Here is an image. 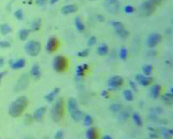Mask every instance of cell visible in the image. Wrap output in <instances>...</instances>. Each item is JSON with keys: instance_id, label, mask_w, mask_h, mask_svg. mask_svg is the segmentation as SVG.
Returning a JSON list of instances; mask_svg holds the SVG:
<instances>
[{"instance_id": "obj_40", "label": "cell", "mask_w": 173, "mask_h": 139, "mask_svg": "<svg viewBox=\"0 0 173 139\" xmlns=\"http://www.w3.org/2000/svg\"><path fill=\"white\" fill-rule=\"evenodd\" d=\"M124 12H125L126 13H128V14L133 13V11H134V8H133L131 5H130V4L126 5L125 7H124Z\"/></svg>"}, {"instance_id": "obj_39", "label": "cell", "mask_w": 173, "mask_h": 139, "mask_svg": "<svg viewBox=\"0 0 173 139\" xmlns=\"http://www.w3.org/2000/svg\"><path fill=\"white\" fill-rule=\"evenodd\" d=\"M89 53V49H84V50L81 51V52H77V56L80 57H86V56H88Z\"/></svg>"}, {"instance_id": "obj_4", "label": "cell", "mask_w": 173, "mask_h": 139, "mask_svg": "<svg viewBox=\"0 0 173 139\" xmlns=\"http://www.w3.org/2000/svg\"><path fill=\"white\" fill-rule=\"evenodd\" d=\"M156 8V4L152 2L150 0H148V1H145L140 5L139 8V14L141 16H143V17L150 16L154 13Z\"/></svg>"}, {"instance_id": "obj_14", "label": "cell", "mask_w": 173, "mask_h": 139, "mask_svg": "<svg viewBox=\"0 0 173 139\" xmlns=\"http://www.w3.org/2000/svg\"><path fill=\"white\" fill-rule=\"evenodd\" d=\"M46 108L44 107H41V108H38L34 113V116L33 118L36 119L38 122H41L42 119H43V116L44 115L45 112H46Z\"/></svg>"}, {"instance_id": "obj_47", "label": "cell", "mask_w": 173, "mask_h": 139, "mask_svg": "<svg viewBox=\"0 0 173 139\" xmlns=\"http://www.w3.org/2000/svg\"><path fill=\"white\" fill-rule=\"evenodd\" d=\"M102 95L103 96H105V98H108V92L107 90H104V91L102 92Z\"/></svg>"}, {"instance_id": "obj_25", "label": "cell", "mask_w": 173, "mask_h": 139, "mask_svg": "<svg viewBox=\"0 0 173 139\" xmlns=\"http://www.w3.org/2000/svg\"><path fill=\"white\" fill-rule=\"evenodd\" d=\"M41 25V19H36V20H34V22H33V24L31 25L32 30H33V31H38L40 29Z\"/></svg>"}, {"instance_id": "obj_20", "label": "cell", "mask_w": 173, "mask_h": 139, "mask_svg": "<svg viewBox=\"0 0 173 139\" xmlns=\"http://www.w3.org/2000/svg\"><path fill=\"white\" fill-rule=\"evenodd\" d=\"M74 24H75V26L78 31L83 32V30H85L84 25H83V22H82V20L80 19V18L78 17V16H77V17L74 19Z\"/></svg>"}, {"instance_id": "obj_3", "label": "cell", "mask_w": 173, "mask_h": 139, "mask_svg": "<svg viewBox=\"0 0 173 139\" xmlns=\"http://www.w3.org/2000/svg\"><path fill=\"white\" fill-rule=\"evenodd\" d=\"M68 109L71 116L75 122H80L83 118V113L79 110L77 102L75 99L71 97L68 100Z\"/></svg>"}, {"instance_id": "obj_22", "label": "cell", "mask_w": 173, "mask_h": 139, "mask_svg": "<svg viewBox=\"0 0 173 139\" xmlns=\"http://www.w3.org/2000/svg\"><path fill=\"white\" fill-rule=\"evenodd\" d=\"M108 52V47L106 44L103 43V44L100 45L97 49V53L99 55L104 56L107 55V53Z\"/></svg>"}, {"instance_id": "obj_11", "label": "cell", "mask_w": 173, "mask_h": 139, "mask_svg": "<svg viewBox=\"0 0 173 139\" xmlns=\"http://www.w3.org/2000/svg\"><path fill=\"white\" fill-rule=\"evenodd\" d=\"M57 46H58V41H57V39L54 37H52L48 40L46 49L48 52H55L57 49Z\"/></svg>"}, {"instance_id": "obj_50", "label": "cell", "mask_w": 173, "mask_h": 139, "mask_svg": "<svg viewBox=\"0 0 173 139\" xmlns=\"http://www.w3.org/2000/svg\"><path fill=\"white\" fill-rule=\"evenodd\" d=\"M4 59L3 58H0V66H2L4 65Z\"/></svg>"}, {"instance_id": "obj_2", "label": "cell", "mask_w": 173, "mask_h": 139, "mask_svg": "<svg viewBox=\"0 0 173 139\" xmlns=\"http://www.w3.org/2000/svg\"><path fill=\"white\" fill-rule=\"evenodd\" d=\"M64 113L63 98H59L56 100L55 103L52 108L51 115L55 122H59L62 119Z\"/></svg>"}, {"instance_id": "obj_41", "label": "cell", "mask_w": 173, "mask_h": 139, "mask_svg": "<svg viewBox=\"0 0 173 139\" xmlns=\"http://www.w3.org/2000/svg\"><path fill=\"white\" fill-rule=\"evenodd\" d=\"M10 43L7 41H0V47L1 48H8L10 47Z\"/></svg>"}, {"instance_id": "obj_15", "label": "cell", "mask_w": 173, "mask_h": 139, "mask_svg": "<svg viewBox=\"0 0 173 139\" xmlns=\"http://www.w3.org/2000/svg\"><path fill=\"white\" fill-rule=\"evenodd\" d=\"M26 60L24 58H20L16 62H10V66L13 69H22L25 66Z\"/></svg>"}, {"instance_id": "obj_46", "label": "cell", "mask_w": 173, "mask_h": 139, "mask_svg": "<svg viewBox=\"0 0 173 139\" xmlns=\"http://www.w3.org/2000/svg\"><path fill=\"white\" fill-rule=\"evenodd\" d=\"M46 2V0H36V3H37L38 5H43L44 3Z\"/></svg>"}, {"instance_id": "obj_9", "label": "cell", "mask_w": 173, "mask_h": 139, "mask_svg": "<svg viewBox=\"0 0 173 139\" xmlns=\"http://www.w3.org/2000/svg\"><path fill=\"white\" fill-rule=\"evenodd\" d=\"M162 36L161 35L157 33H153L149 35L147 43L149 47H155L157 46L161 41Z\"/></svg>"}, {"instance_id": "obj_42", "label": "cell", "mask_w": 173, "mask_h": 139, "mask_svg": "<svg viewBox=\"0 0 173 139\" xmlns=\"http://www.w3.org/2000/svg\"><path fill=\"white\" fill-rule=\"evenodd\" d=\"M96 42H97L96 37H94V36H92V37L89 39V41H88V45H89V46H92V45H94L95 43H96Z\"/></svg>"}, {"instance_id": "obj_23", "label": "cell", "mask_w": 173, "mask_h": 139, "mask_svg": "<svg viewBox=\"0 0 173 139\" xmlns=\"http://www.w3.org/2000/svg\"><path fill=\"white\" fill-rule=\"evenodd\" d=\"M11 32V28L7 24H3L0 26V33L3 35H6Z\"/></svg>"}, {"instance_id": "obj_53", "label": "cell", "mask_w": 173, "mask_h": 139, "mask_svg": "<svg viewBox=\"0 0 173 139\" xmlns=\"http://www.w3.org/2000/svg\"><path fill=\"white\" fill-rule=\"evenodd\" d=\"M93 1H94V0H93Z\"/></svg>"}, {"instance_id": "obj_13", "label": "cell", "mask_w": 173, "mask_h": 139, "mask_svg": "<svg viewBox=\"0 0 173 139\" xmlns=\"http://www.w3.org/2000/svg\"><path fill=\"white\" fill-rule=\"evenodd\" d=\"M77 10V6L76 4H67L61 8V13L63 14L68 15L75 13Z\"/></svg>"}, {"instance_id": "obj_26", "label": "cell", "mask_w": 173, "mask_h": 139, "mask_svg": "<svg viewBox=\"0 0 173 139\" xmlns=\"http://www.w3.org/2000/svg\"><path fill=\"white\" fill-rule=\"evenodd\" d=\"M29 33H30V32H29V30H27V29H22V30H21L19 33V36L20 40L25 41L26 39L28 38Z\"/></svg>"}, {"instance_id": "obj_27", "label": "cell", "mask_w": 173, "mask_h": 139, "mask_svg": "<svg viewBox=\"0 0 173 139\" xmlns=\"http://www.w3.org/2000/svg\"><path fill=\"white\" fill-rule=\"evenodd\" d=\"M129 116H130V112L124 111L123 112H122V113L119 115V118H118V119H119V122H124L128 119Z\"/></svg>"}, {"instance_id": "obj_17", "label": "cell", "mask_w": 173, "mask_h": 139, "mask_svg": "<svg viewBox=\"0 0 173 139\" xmlns=\"http://www.w3.org/2000/svg\"><path fill=\"white\" fill-rule=\"evenodd\" d=\"M59 92H60V88H55L52 91L50 92L49 93H48L47 95L45 96V99H46V100L48 102H52L54 100L55 96L58 94Z\"/></svg>"}, {"instance_id": "obj_51", "label": "cell", "mask_w": 173, "mask_h": 139, "mask_svg": "<svg viewBox=\"0 0 173 139\" xmlns=\"http://www.w3.org/2000/svg\"><path fill=\"white\" fill-rule=\"evenodd\" d=\"M59 0H50V3L51 4H55V3H56V2H57Z\"/></svg>"}, {"instance_id": "obj_16", "label": "cell", "mask_w": 173, "mask_h": 139, "mask_svg": "<svg viewBox=\"0 0 173 139\" xmlns=\"http://www.w3.org/2000/svg\"><path fill=\"white\" fill-rule=\"evenodd\" d=\"M161 93V86L159 85H154L151 87L150 89V94L152 97L154 99H157Z\"/></svg>"}, {"instance_id": "obj_30", "label": "cell", "mask_w": 173, "mask_h": 139, "mask_svg": "<svg viewBox=\"0 0 173 139\" xmlns=\"http://www.w3.org/2000/svg\"><path fill=\"white\" fill-rule=\"evenodd\" d=\"M161 132L163 134L164 139H169L171 135H172V130L169 129H165V128H162Z\"/></svg>"}, {"instance_id": "obj_28", "label": "cell", "mask_w": 173, "mask_h": 139, "mask_svg": "<svg viewBox=\"0 0 173 139\" xmlns=\"http://www.w3.org/2000/svg\"><path fill=\"white\" fill-rule=\"evenodd\" d=\"M124 97L125 99V100L130 102V101H132L133 99V92L130 90H125L124 91Z\"/></svg>"}, {"instance_id": "obj_52", "label": "cell", "mask_w": 173, "mask_h": 139, "mask_svg": "<svg viewBox=\"0 0 173 139\" xmlns=\"http://www.w3.org/2000/svg\"><path fill=\"white\" fill-rule=\"evenodd\" d=\"M102 139H112L111 138H110L109 135H105L104 137H102Z\"/></svg>"}, {"instance_id": "obj_34", "label": "cell", "mask_w": 173, "mask_h": 139, "mask_svg": "<svg viewBox=\"0 0 173 139\" xmlns=\"http://www.w3.org/2000/svg\"><path fill=\"white\" fill-rule=\"evenodd\" d=\"M111 25L113 26V28H114V30H116V31H117V30H122V29L124 28V25L119 22H112Z\"/></svg>"}, {"instance_id": "obj_33", "label": "cell", "mask_w": 173, "mask_h": 139, "mask_svg": "<svg viewBox=\"0 0 173 139\" xmlns=\"http://www.w3.org/2000/svg\"><path fill=\"white\" fill-rule=\"evenodd\" d=\"M152 72H153V66L151 65H146L143 67V72L146 76L151 75Z\"/></svg>"}, {"instance_id": "obj_18", "label": "cell", "mask_w": 173, "mask_h": 139, "mask_svg": "<svg viewBox=\"0 0 173 139\" xmlns=\"http://www.w3.org/2000/svg\"><path fill=\"white\" fill-rule=\"evenodd\" d=\"M86 137L88 139H98V132L95 128H89L86 131Z\"/></svg>"}, {"instance_id": "obj_19", "label": "cell", "mask_w": 173, "mask_h": 139, "mask_svg": "<svg viewBox=\"0 0 173 139\" xmlns=\"http://www.w3.org/2000/svg\"><path fill=\"white\" fill-rule=\"evenodd\" d=\"M30 73H31V75L36 79H39L41 75V71H40V68L38 66L37 64H35L34 66L32 67L31 71H30Z\"/></svg>"}, {"instance_id": "obj_38", "label": "cell", "mask_w": 173, "mask_h": 139, "mask_svg": "<svg viewBox=\"0 0 173 139\" xmlns=\"http://www.w3.org/2000/svg\"><path fill=\"white\" fill-rule=\"evenodd\" d=\"M150 111H151V113H153V114H159V113H161L162 112H163V109H162L161 108H159V107H158V108H153L150 109Z\"/></svg>"}, {"instance_id": "obj_29", "label": "cell", "mask_w": 173, "mask_h": 139, "mask_svg": "<svg viewBox=\"0 0 173 139\" xmlns=\"http://www.w3.org/2000/svg\"><path fill=\"white\" fill-rule=\"evenodd\" d=\"M133 119L135 123L138 126H142V120L141 119V116L138 114L137 113H134L133 115Z\"/></svg>"}, {"instance_id": "obj_21", "label": "cell", "mask_w": 173, "mask_h": 139, "mask_svg": "<svg viewBox=\"0 0 173 139\" xmlns=\"http://www.w3.org/2000/svg\"><path fill=\"white\" fill-rule=\"evenodd\" d=\"M162 99L165 102V104H166L168 105H172L173 102L172 93H165L162 96Z\"/></svg>"}, {"instance_id": "obj_5", "label": "cell", "mask_w": 173, "mask_h": 139, "mask_svg": "<svg viewBox=\"0 0 173 139\" xmlns=\"http://www.w3.org/2000/svg\"><path fill=\"white\" fill-rule=\"evenodd\" d=\"M41 46L39 41H30L25 44V49L27 55L32 57H36L39 54Z\"/></svg>"}, {"instance_id": "obj_45", "label": "cell", "mask_w": 173, "mask_h": 139, "mask_svg": "<svg viewBox=\"0 0 173 139\" xmlns=\"http://www.w3.org/2000/svg\"><path fill=\"white\" fill-rule=\"evenodd\" d=\"M130 87L133 89V90H137V86H136V85L134 82H133V81H130Z\"/></svg>"}, {"instance_id": "obj_12", "label": "cell", "mask_w": 173, "mask_h": 139, "mask_svg": "<svg viewBox=\"0 0 173 139\" xmlns=\"http://www.w3.org/2000/svg\"><path fill=\"white\" fill-rule=\"evenodd\" d=\"M136 79L137 80V82L142 86L149 85L151 83L152 80H153L151 77H147L143 75H141V74H138L136 75Z\"/></svg>"}, {"instance_id": "obj_24", "label": "cell", "mask_w": 173, "mask_h": 139, "mask_svg": "<svg viewBox=\"0 0 173 139\" xmlns=\"http://www.w3.org/2000/svg\"><path fill=\"white\" fill-rule=\"evenodd\" d=\"M88 69L87 64H83V66H78L77 67V76L81 77L84 75V72Z\"/></svg>"}, {"instance_id": "obj_8", "label": "cell", "mask_w": 173, "mask_h": 139, "mask_svg": "<svg viewBox=\"0 0 173 139\" xmlns=\"http://www.w3.org/2000/svg\"><path fill=\"white\" fill-rule=\"evenodd\" d=\"M29 83H30L29 75L27 74H23V75H22L20 77H19V79L17 80V82H16V85H15V91L19 92L25 90L27 86H28Z\"/></svg>"}, {"instance_id": "obj_44", "label": "cell", "mask_w": 173, "mask_h": 139, "mask_svg": "<svg viewBox=\"0 0 173 139\" xmlns=\"http://www.w3.org/2000/svg\"><path fill=\"white\" fill-rule=\"evenodd\" d=\"M32 121H33V117H32L30 115H27L25 118L26 125H30V124H31Z\"/></svg>"}, {"instance_id": "obj_35", "label": "cell", "mask_w": 173, "mask_h": 139, "mask_svg": "<svg viewBox=\"0 0 173 139\" xmlns=\"http://www.w3.org/2000/svg\"><path fill=\"white\" fill-rule=\"evenodd\" d=\"M93 122V119H92V116L90 115H86L84 117V125L86 126H90Z\"/></svg>"}, {"instance_id": "obj_37", "label": "cell", "mask_w": 173, "mask_h": 139, "mask_svg": "<svg viewBox=\"0 0 173 139\" xmlns=\"http://www.w3.org/2000/svg\"><path fill=\"white\" fill-rule=\"evenodd\" d=\"M15 17L17 19H19V20H22L24 18V13H23V11H22V10H21V9H19V10H16V12H15Z\"/></svg>"}, {"instance_id": "obj_7", "label": "cell", "mask_w": 173, "mask_h": 139, "mask_svg": "<svg viewBox=\"0 0 173 139\" xmlns=\"http://www.w3.org/2000/svg\"><path fill=\"white\" fill-rule=\"evenodd\" d=\"M68 67V60L65 57L57 55L53 60V68L57 72H64Z\"/></svg>"}, {"instance_id": "obj_6", "label": "cell", "mask_w": 173, "mask_h": 139, "mask_svg": "<svg viewBox=\"0 0 173 139\" xmlns=\"http://www.w3.org/2000/svg\"><path fill=\"white\" fill-rule=\"evenodd\" d=\"M105 9L111 15H116L120 10V2L119 0H105L103 3Z\"/></svg>"}, {"instance_id": "obj_1", "label": "cell", "mask_w": 173, "mask_h": 139, "mask_svg": "<svg viewBox=\"0 0 173 139\" xmlns=\"http://www.w3.org/2000/svg\"><path fill=\"white\" fill-rule=\"evenodd\" d=\"M28 104V99L25 96H21L13 101L9 107V114L12 117H18L21 116Z\"/></svg>"}, {"instance_id": "obj_43", "label": "cell", "mask_w": 173, "mask_h": 139, "mask_svg": "<svg viewBox=\"0 0 173 139\" xmlns=\"http://www.w3.org/2000/svg\"><path fill=\"white\" fill-rule=\"evenodd\" d=\"M63 132L61 130H59L56 132L55 135V139H63Z\"/></svg>"}, {"instance_id": "obj_10", "label": "cell", "mask_w": 173, "mask_h": 139, "mask_svg": "<svg viewBox=\"0 0 173 139\" xmlns=\"http://www.w3.org/2000/svg\"><path fill=\"white\" fill-rule=\"evenodd\" d=\"M122 84H123V79L122 78V77L119 76V75L112 77L108 81V86L112 88H116L120 87Z\"/></svg>"}, {"instance_id": "obj_32", "label": "cell", "mask_w": 173, "mask_h": 139, "mask_svg": "<svg viewBox=\"0 0 173 139\" xmlns=\"http://www.w3.org/2000/svg\"><path fill=\"white\" fill-rule=\"evenodd\" d=\"M110 109L113 113H117V112L120 111L122 109V105H119L118 103L112 104L110 107Z\"/></svg>"}, {"instance_id": "obj_48", "label": "cell", "mask_w": 173, "mask_h": 139, "mask_svg": "<svg viewBox=\"0 0 173 139\" xmlns=\"http://www.w3.org/2000/svg\"><path fill=\"white\" fill-rule=\"evenodd\" d=\"M97 19H99L100 22H102V21H104V17H103L102 16H101V15H98Z\"/></svg>"}, {"instance_id": "obj_36", "label": "cell", "mask_w": 173, "mask_h": 139, "mask_svg": "<svg viewBox=\"0 0 173 139\" xmlns=\"http://www.w3.org/2000/svg\"><path fill=\"white\" fill-rule=\"evenodd\" d=\"M127 55H128V52H127V50L126 49V48L122 47L121 49L120 52H119V57H120V58L122 59V60H125L127 58Z\"/></svg>"}, {"instance_id": "obj_31", "label": "cell", "mask_w": 173, "mask_h": 139, "mask_svg": "<svg viewBox=\"0 0 173 139\" xmlns=\"http://www.w3.org/2000/svg\"><path fill=\"white\" fill-rule=\"evenodd\" d=\"M116 32L118 34V35H119L120 38H126L128 37V35H129V33L124 28L122 29V30H117V31H116Z\"/></svg>"}, {"instance_id": "obj_49", "label": "cell", "mask_w": 173, "mask_h": 139, "mask_svg": "<svg viewBox=\"0 0 173 139\" xmlns=\"http://www.w3.org/2000/svg\"><path fill=\"white\" fill-rule=\"evenodd\" d=\"M4 75H5V72H1V73H0V83H1V80H2L3 77H4Z\"/></svg>"}]
</instances>
